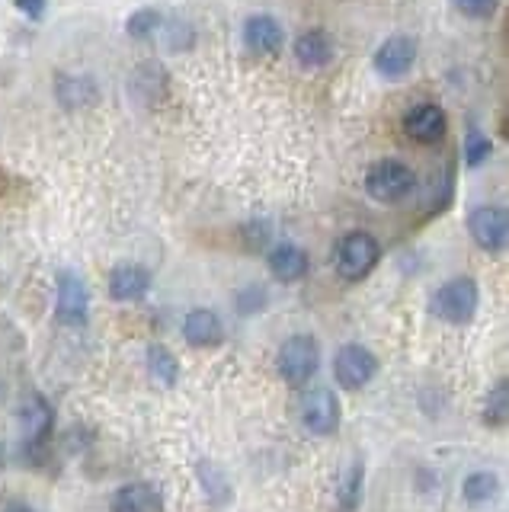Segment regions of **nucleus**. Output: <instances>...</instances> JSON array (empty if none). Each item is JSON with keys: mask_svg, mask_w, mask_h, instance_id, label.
I'll return each mask as SVG.
<instances>
[{"mask_svg": "<svg viewBox=\"0 0 509 512\" xmlns=\"http://www.w3.org/2000/svg\"><path fill=\"white\" fill-rule=\"evenodd\" d=\"M317 365H321V349H317V340L308 333H295L289 336L282 346H279V356H276V368L279 375L301 388V384H308L311 375L317 372Z\"/></svg>", "mask_w": 509, "mask_h": 512, "instance_id": "f257e3e1", "label": "nucleus"}, {"mask_svg": "<svg viewBox=\"0 0 509 512\" xmlns=\"http://www.w3.org/2000/svg\"><path fill=\"white\" fill-rule=\"evenodd\" d=\"M378 253H381V247H378V240L372 234H365V231L346 234L340 240V247H337V272L349 282L369 276V272L375 269V263H378Z\"/></svg>", "mask_w": 509, "mask_h": 512, "instance_id": "f03ea898", "label": "nucleus"}, {"mask_svg": "<svg viewBox=\"0 0 509 512\" xmlns=\"http://www.w3.org/2000/svg\"><path fill=\"white\" fill-rule=\"evenodd\" d=\"M433 311L445 320V324H468L477 311V285L474 279H449L445 282L436 298H433Z\"/></svg>", "mask_w": 509, "mask_h": 512, "instance_id": "7ed1b4c3", "label": "nucleus"}, {"mask_svg": "<svg viewBox=\"0 0 509 512\" xmlns=\"http://www.w3.org/2000/svg\"><path fill=\"white\" fill-rule=\"evenodd\" d=\"M365 189L375 202H401L413 189V173L401 160H378L365 176Z\"/></svg>", "mask_w": 509, "mask_h": 512, "instance_id": "20e7f679", "label": "nucleus"}, {"mask_svg": "<svg viewBox=\"0 0 509 512\" xmlns=\"http://www.w3.org/2000/svg\"><path fill=\"white\" fill-rule=\"evenodd\" d=\"M375 372H378V359L359 343L343 346L337 352V359H333V378H337V384L346 391L365 388V384L375 378Z\"/></svg>", "mask_w": 509, "mask_h": 512, "instance_id": "39448f33", "label": "nucleus"}, {"mask_svg": "<svg viewBox=\"0 0 509 512\" xmlns=\"http://www.w3.org/2000/svg\"><path fill=\"white\" fill-rule=\"evenodd\" d=\"M301 426L314 436H330L340 426V400L330 388H314L301 397Z\"/></svg>", "mask_w": 509, "mask_h": 512, "instance_id": "423d86ee", "label": "nucleus"}, {"mask_svg": "<svg viewBox=\"0 0 509 512\" xmlns=\"http://www.w3.org/2000/svg\"><path fill=\"white\" fill-rule=\"evenodd\" d=\"M468 231L481 250L500 253L506 250V240H509V218L497 205H481L468 215Z\"/></svg>", "mask_w": 509, "mask_h": 512, "instance_id": "0eeeda50", "label": "nucleus"}, {"mask_svg": "<svg viewBox=\"0 0 509 512\" xmlns=\"http://www.w3.org/2000/svg\"><path fill=\"white\" fill-rule=\"evenodd\" d=\"M413 61H417V42H413L410 36H391L378 45L375 71L388 80H397L413 68Z\"/></svg>", "mask_w": 509, "mask_h": 512, "instance_id": "6e6552de", "label": "nucleus"}, {"mask_svg": "<svg viewBox=\"0 0 509 512\" xmlns=\"http://www.w3.org/2000/svg\"><path fill=\"white\" fill-rule=\"evenodd\" d=\"M87 285L71 276V272H65V276L58 279V304H55V314L61 324L68 327H77L87 320Z\"/></svg>", "mask_w": 509, "mask_h": 512, "instance_id": "1a4fd4ad", "label": "nucleus"}, {"mask_svg": "<svg viewBox=\"0 0 509 512\" xmlns=\"http://www.w3.org/2000/svg\"><path fill=\"white\" fill-rule=\"evenodd\" d=\"M113 512H164V496L154 484L145 480H135V484H125L113 493Z\"/></svg>", "mask_w": 509, "mask_h": 512, "instance_id": "9d476101", "label": "nucleus"}, {"mask_svg": "<svg viewBox=\"0 0 509 512\" xmlns=\"http://www.w3.org/2000/svg\"><path fill=\"white\" fill-rule=\"evenodd\" d=\"M183 336L189 346H199V349H209V346H218L221 336H225V327H221V320L215 311L209 308H196L189 311L186 320H183Z\"/></svg>", "mask_w": 509, "mask_h": 512, "instance_id": "9b49d317", "label": "nucleus"}, {"mask_svg": "<svg viewBox=\"0 0 509 512\" xmlns=\"http://www.w3.org/2000/svg\"><path fill=\"white\" fill-rule=\"evenodd\" d=\"M148 288H151V276L141 266L125 263L109 272V295L116 301H141L148 295Z\"/></svg>", "mask_w": 509, "mask_h": 512, "instance_id": "f8f14e48", "label": "nucleus"}, {"mask_svg": "<svg viewBox=\"0 0 509 512\" xmlns=\"http://www.w3.org/2000/svg\"><path fill=\"white\" fill-rule=\"evenodd\" d=\"M244 42L253 48V52H279L285 42V32L279 26V20H273L269 13H257L244 23Z\"/></svg>", "mask_w": 509, "mask_h": 512, "instance_id": "ddd939ff", "label": "nucleus"}, {"mask_svg": "<svg viewBox=\"0 0 509 512\" xmlns=\"http://www.w3.org/2000/svg\"><path fill=\"white\" fill-rule=\"evenodd\" d=\"M292 48H295L298 64H301V68H308V71L324 68V64H330V58H333V42H330L327 32H321V29L301 32Z\"/></svg>", "mask_w": 509, "mask_h": 512, "instance_id": "4468645a", "label": "nucleus"}, {"mask_svg": "<svg viewBox=\"0 0 509 512\" xmlns=\"http://www.w3.org/2000/svg\"><path fill=\"white\" fill-rule=\"evenodd\" d=\"M404 128L413 141H436L445 132V112L433 103H423L404 116Z\"/></svg>", "mask_w": 509, "mask_h": 512, "instance_id": "2eb2a0df", "label": "nucleus"}, {"mask_svg": "<svg viewBox=\"0 0 509 512\" xmlns=\"http://www.w3.org/2000/svg\"><path fill=\"white\" fill-rule=\"evenodd\" d=\"M269 272L279 282H298L305 279L308 272V253L295 247V244H279L273 253H269Z\"/></svg>", "mask_w": 509, "mask_h": 512, "instance_id": "dca6fc26", "label": "nucleus"}, {"mask_svg": "<svg viewBox=\"0 0 509 512\" xmlns=\"http://www.w3.org/2000/svg\"><path fill=\"white\" fill-rule=\"evenodd\" d=\"M148 372L154 381H161L164 388H173L180 378V365L167 346H148Z\"/></svg>", "mask_w": 509, "mask_h": 512, "instance_id": "f3484780", "label": "nucleus"}, {"mask_svg": "<svg viewBox=\"0 0 509 512\" xmlns=\"http://www.w3.org/2000/svg\"><path fill=\"white\" fill-rule=\"evenodd\" d=\"M362 484H365V468L359 461L349 464V471L343 474V484H340V512H356L359 509Z\"/></svg>", "mask_w": 509, "mask_h": 512, "instance_id": "a211bd4d", "label": "nucleus"}, {"mask_svg": "<svg viewBox=\"0 0 509 512\" xmlns=\"http://www.w3.org/2000/svg\"><path fill=\"white\" fill-rule=\"evenodd\" d=\"M497 477L490 471H477V474H468L465 484H461V496H465L468 503H487L497 496Z\"/></svg>", "mask_w": 509, "mask_h": 512, "instance_id": "6ab92c4d", "label": "nucleus"}, {"mask_svg": "<svg viewBox=\"0 0 509 512\" xmlns=\"http://www.w3.org/2000/svg\"><path fill=\"white\" fill-rule=\"evenodd\" d=\"M49 429H52V413L49 404L42 397H33V407H26V432L33 442H45L49 439Z\"/></svg>", "mask_w": 509, "mask_h": 512, "instance_id": "aec40b11", "label": "nucleus"}, {"mask_svg": "<svg viewBox=\"0 0 509 512\" xmlns=\"http://www.w3.org/2000/svg\"><path fill=\"white\" fill-rule=\"evenodd\" d=\"M509 420V384L500 381L497 388L487 394V404H484V423L487 426H503Z\"/></svg>", "mask_w": 509, "mask_h": 512, "instance_id": "412c9836", "label": "nucleus"}, {"mask_svg": "<svg viewBox=\"0 0 509 512\" xmlns=\"http://www.w3.org/2000/svg\"><path fill=\"white\" fill-rule=\"evenodd\" d=\"M157 26H161V16H157L154 10H138V13L129 16V23H125V29H129V36H135V39L151 36V32H154Z\"/></svg>", "mask_w": 509, "mask_h": 512, "instance_id": "4be33fe9", "label": "nucleus"}, {"mask_svg": "<svg viewBox=\"0 0 509 512\" xmlns=\"http://www.w3.org/2000/svg\"><path fill=\"white\" fill-rule=\"evenodd\" d=\"M500 0H452V7L468 16V20H487V16H493V10H497Z\"/></svg>", "mask_w": 509, "mask_h": 512, "instance_id": "5701e85b", "label": "nucleus"}, {"mask_svg": "<svg viewBox=\"0 0 509 512\" xmlns=\"http://www.w3.org/2000/svg\"><path fill=\"white\" fill-rule=\"evenodd\" d=\"M487 157H490V138L471 132L468 141H465V160L471 167H477V164H484Z\"/></svg>", "mask_w": 509, "mask_h": 512, "instance_id": "b1692460", "label": "nucleus"}, {"mask_svg": "<svg viewBox=\"0 0 509 512\" xmlns=\"http://www.w3.org/2000/svg\"><path fill=\"white\" fill-rule=\"evenodd\" d=\"M17 7L29 16V20H39L45 10V0H17Z\"/></svg>", "mask_w": 509, "mask_h": 512, "instance_id": "393cba45", "label": "nucleus"}, {"mask_svg": "<svg viewBox=\"0 0 509 512\" xmlns=\"http://www.w3.org/2000/svg\"><path fill=\"white\" fill-rule=\"evenodd\" d=\"M0 461H4V445H0Z\"/></svg>", "mask_w": 509, "mask_h": 512, "instance_id": "a878e982", "label": "nucleus"}, {"mask_svg": "<svg viewBox=\"0 0 509 512\" xmlns=\"http://www.w3.org/2000/svg\"><path fill=\"white\" fill-rule=\"evenodd\" d=\"M13 512H29V509H13Z\"/></svg>", "mask_w": 509, "mask_h": 512, "instance_id": "bb28decb", "label": "nucleus"}]
</instances>
